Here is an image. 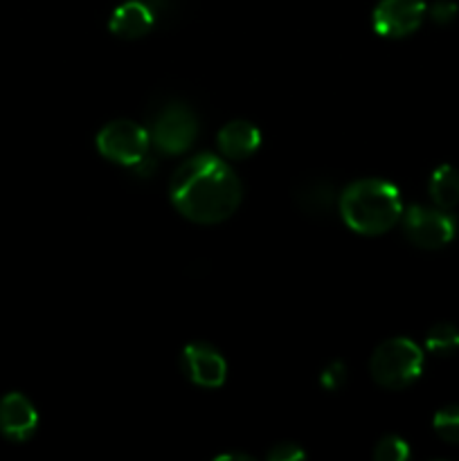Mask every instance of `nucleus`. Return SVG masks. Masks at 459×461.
Returning a JSON list of instances; mask_svg holds the SVG:
<instances>
[{
  "mask_svg": "<svg viewBox=\"0 0 459 461\" xmlns=\"http://www.w3.org/2000/svg\"><path fill=\"white\" fill-rule=\"evenodd\" d=\"M223 459H243V461H250L252 457H248V455H220V457H216V461H223Z\"/></svg>",
  "mask_w": 459,
  "mask_h": 461,
  "instance_id": "21",
  "label": "nucleus"
},
{
  "mask_svg": "<svg viewBox=\"0 0 459 461\" xmlns=\"http://www.w3.org/2000/svg\"><path fill=\"white\" fill-rule=\"evenodd\" d=\"M346 381V367L342 363H331L322 374H320V383L324 385V390L336 392L345 385Z\"/></svg>",
  "mask_w": 459,
  "mask_h": 461,
  "instance_id": "17",
  "label": "nucleus"
},
{
  "mask_svg": "<svg viewBox=\"0 0 459 461\" xmlns=\"http://www.w3.org/2000/svg\"><path fill=\"white\" fill-rule=\"evenodd\" d=\"M457 12L459 9L453 0H436V3L428 9V14H430V18L436 25H448V23H453Z\"/></svg>",
  "mask_w": 459,
  "mask_h": 461,
  "instance_id": "19",
  "label": "nucleus"
},
{
  "mask_svg": "<svg viewBox=\"0 0 459 461\" xmlns=\"http://www.w3.org/2000/svg\"><path fill=\"white\" fill-rule=\"evenodd\" d=\"M297 196H300V205L304 207V212L324 214V212H328L333 207V189L324 180H313V183L304 185L297 192Z\"/></svg>",
  "mask_w": 459,
  "mask_h": 461,
  "instance_id": "13",
  "label": "nucleus"
},
{
  "mask_svg": "<svg viewBox=\"0 0 459 461\" xmlns=\"http://www.w3.org/2000/svg\"><path fill=\"white\" fill-rule=\"evenodd\" d=\"M423 369V354L408 338H392L381 342L369 360L372 378L385 390H403L412 385Z\"/></svg>",
  "mask_w": 459,
  "mask_h": 461,
  "instance_id": "3",
  "label": "nucleus"
},
{
  "mask_svg": "<svg viewBox=\"0 0 459 461\" xmlns=\"http://www.w3.org/2000/svg\"><path fill=\"white\" fill-rule=\"evenodd\" d=\"M435 432L448 444H459V405H448L435 414Z\"/></svg>",
  "mask_w": 459,
  "mask_h": 461,
  "instance_id": "15",
  "label": "nucleus"
},
{
  "mask_svg": "<svg viewBox=\"0 0 459 461\" xmlns=\"http://www.w3.org/2000/svg\"><path fill=\"white\" fill-rule=\"evenodd\" d=\"M423 0H381L374 9V30L385 39H405L421 27L426 18Z\"/></svg>",
  "mask_w": 459,
  "mask_h": 461,
  "instance_id": "7",
  "label": "nucleus"
},
{
  "mask_svg": "<svg viewBox=\"0 0 459 461\" xmlns=\"http://www.w3.org/2000/svg\"><path fill=\"white\" fill-rule=\"evenodd\" d=\"M342 221L349 230L363 237H378L394 228L403 216V201L399 189L387 180H356L342 192L338 201Z\"/></svg>",
  "mask_w": 459,
  "mask_h": 461,
  "instance_id": "2",
  "label": "nucleus"
},
{
  "mask_svg": "<svg viewBox=\"0 0 459 461\" xmlns=\"http://www.w3.org/2000/svg\"><path fill=\"white\" fill-rule=\"evenodd\" d=\"M39 426V414L32 401L18 392H9L0 399V435L14 444L32 439Z\"/></svg>",
  "mask_w": 459,
  "mask_h": 461,
  "instance_id": "9",
  "label": "nucleus"
},
{
  "mask_svg": "<svg viewBox=\"0 0 459 461\" xmlns=\"http://www.w3.org/2000/svg\"><path fill=\"white\" fill-rule=\"evenodd\" d=\"M266 457L270 461H300L306 457V453L304 448H300V446L292 444V441H284V444H274Z\"/></svg>",
  "mask_w": 459,
  "mask_h": 461,
  "instance_id": "18",
  "label": "nucleus"
},
{
  "mask_svg": "<svg viewBox=\"0 0 459 461\" xmlns=\"http://www.w3.org/2000/svg\"><path fill=\"white\" fill-rule=\"evenodd\" d=\"M261 133L255 124L246 120L228 122L219 131V151L230 160H243L250 158L259 149Z\"/></svg>",
  "mask_w": 459,
  "mask_h": 461,
  "instance_id": "11",
  "label": "nucleus"
},
{
  "mask_svg": "<svg viewBox=\"0 0 459 461\" xmlns=\"http://www.w3.org/2000/svg\"><path fill=\"white\" fill-rule=\"evenodd\" d=\"M198 135L196 113L183 102H171L160 108L148 129V140L153 147L166 156H178L192 149Z\"/></svg>",
  "mask_w": 459,
  "mask_h": 461,
  "instance_id": "4",
  "label": "nucleus"
},
{
  "mask_svg": "<svg viewBox=\"0 0 459 461\" xmlns=\"http://www.w3.org/2000/svg\"><path fill=\"white\" fill-rule=\"evenodd\" d=\"M428 192L439 210H453L459 203V171L450 165H441L432 171Z\"/></svg>",
  "mask_w": 459,
  "mask_h": 461,
  "instance_id": "12",
  "label": "nucleus"
},
{
  "mask_svg": "<svg viewBox=\"0 0 459 461\" xmlns=\"http://www.w3.org/2000/svg\"><path fill=\"white\" fill-rule=\"evenodd\" d=\"M410 457V446L400 437L387 435L374 448V459L376 461H405Z\"/></svg>",
  "mask_w": 459,
  "mask_h": 461,
  "instance_id": "16",
  "label": "nucleus"
},
{
  "mask_svg": "<svg viewBox=\"0 0 459 461\" xmlns=\"http://www.w3.org/2000/svg\"><path fill=\"white\" fill-rule=\"evenodd\" d=\"M156 25V12L142 0H126L111 14L108 30L124 41H135L147 36Z\"/></svg>",
  "mask_w": 459,
  "mask_h": 461,
  "instance_id": "10",
  "label": "nucleus"
},
{
  "mask_svg": "<svg viewBox=\"0 0 459 461\" xmlns=\"http://www.w3.org/2000/svg\"><path fill=\"white\" fill-rule=\"evenodd\" d=\"M400 219H403L405 237L423 250L448 246L457 232V223L446 210H428V207L414 205L405 210Z\"/></svg>",
  "mask_w": 459,
  "mask_h": 461,
  "instance_id": "6",
  "label": "nucleus"
},
{
  "mask_svg": "<svg viewBox=\"0 0 459 461\" xmlns=\"http://www.w3.org/2000/svg\"><path fill=\"white\" fill-rule=\"evenodd\" d=\"M142 3H147L148 7L158 14V9H165L166 5H169V0H142Z\"/></svg>",
  "mask_w": 459,
  "mask_h": 461,
  "instance_id": "20",
  "label": "nucleus"
},
{
  "mask_svg": "<svg viewBox=\"0 0 459 461\" xmlns=\"http://www.w3.org/2000/svg\"><path fill=\"white\" fill-rule=\"evenodd\" d=\"M176 210L192 223L216 225L238 210L243 187L232 167L220 158L201 153L176 169L169 183Z\"/></svg>",
  "mask_w": 459,
  "mask_h": 461,
  "instance_id": "1",
  "label": "nucleus"
},
{
  "mask_svg": "<svg viewBox=\"0 0 459 461\" xmlns=\"http://www.w3.org/2000/svg\"><path fill=\"white\" fill-rule=\"evenodd\" d=\"M148 131L130 120H112L97 133V151L122 167H135L148 153Z\"/></svg>",
  "mask_w": 459,
  "mask_h": 461,
  "instance_id": "5",
  "label": "nucleus"
},
{
  "mask_svg": "<svg viewBox=\"0 0 459 461\" xmlns=\"http://www.w3.org/2000/svg\"><path fill=\"white\" fill-rule=\"evenodd\" d=\"M426 347L436 356H450L459 351V329L454 324L441 322L428 331Z\"/></svg>",
  "mask_w": 459,
  "mask_h": 461,
  "instance_id": "14",
  "label": "nucleus"
},
{
  "mask_svg": "<svg viewBox=\"0 0 459 461\" xmlns=\"http://www.w3.org/2000/svg\"><path fill=\"white\" fill-rule=\"evenodd\" d=\"M183 372L196 385L214 390L225 383L228 365L214 347L205 345V342H192L183 349Z\"/></svg>",
  "mask_w": 459,
  "mask_h": 461,
  "instance_id": "8",
  "label": "nucleus"
}]
</instances>
